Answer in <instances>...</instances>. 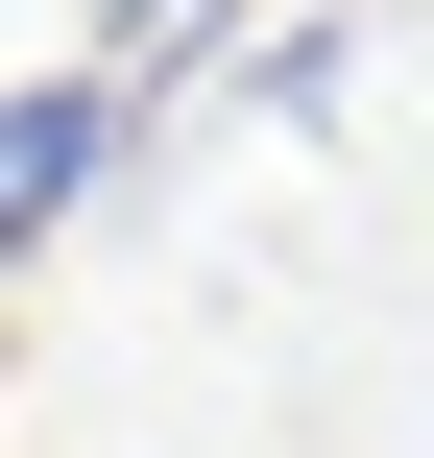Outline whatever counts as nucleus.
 <instances>
[{"mask_svg": "<svg viewBox=\"0 0 434 458\" xmlns=\"http://www.w3.org/2000/svg\"><path fill=\"white\" fill-rule=\"evenodd\" d=\"M193 24H217V0H97V48H72V72H97V97H145V48H193Z\"/></svg>", "mask_w": 434, "mask_h": 458, "instance_id": "obj_3", "label": "nucleus"}, {"mask_svg": "<svg viewBox=\"0 0 434 458\" xmlns=\"http://www.w3.org/2000/svg\"><path fill=\"white\" fill-rule=\"evenodd\" d=\"M362 72H387V24H362V0H314V24H242V48H217V121H338Z\"/></svg>", "mask_w": 434, "mask_h": 458, "instance_id": "obj_2", "label": "nucleus"}, {"mask_svg": "<svg viewBox=\"0 0 434 458\" xmlns=\"http://www.w3.org/2000/svg\"><path fill=\"white\" fill-rule=\"evenodd\" d=\"M121 169H145V97H97V72H24V97H0V266H48V242H72Z\"/></svg>", "mask_w": 434, "mask_h": 458, "instance_id": "obj_1", "label": "nucleus"}]
</instances>
